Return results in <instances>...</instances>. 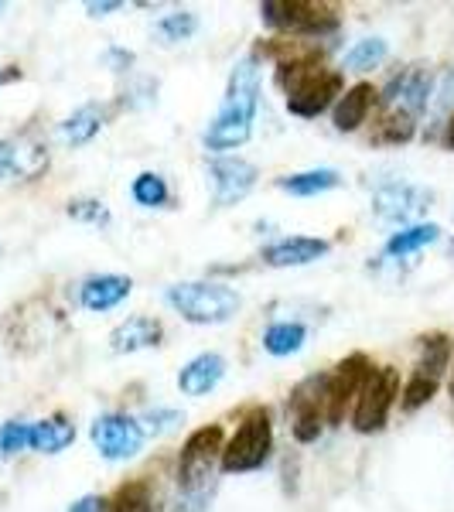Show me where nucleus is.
<instances>
[{
  "label": "nucleus",
  "mask_w": 454,
  "mask_h": 512,
  "mask_svg": "<svg viewBox=\"0 0 454 512\" xmlns=\"http://www.w3.org/2000/svg\"><path fill=\"white\" fill-rule=\"evenodd\" d=\"M277 82L284 86L287 110L304 120L321 117L342 96V69H328L318 55H297L291 62H280Z\"/></svg>",
  "instance_id": "f257e3e1"
},
{
  "label": "nucleus",
  "mask_w": 454,
  "mask_h": 512,
  "mask_svg": "<svg viewBox=\"0 0 454 512\" xmlns=\"http://www.w3.org/2000/svg\"><path fill=\"white\" fill-rule=\"evenodd\" d=\"M168 304L192 325H222L243 308L239 297L229 284L216 280H188V284L168 287Z\"/></svg>",
  "instance_id": "f03ea898"
},
{
  "label": "nucleus",
  "mask_w": 454,
  "mask_h": 512,
  "mask_svg": "<svg viewBox=\"0 0 454 512\" xmlns=\"http://www.w3.org/2000/svg\"><path fill=\"white\" fill-rule=\"evenodd\" d=\"M270 451H274V424H270L267 410L253 407L250 414L239 420L236 434L222 448V472L229 475L257 472V468L267 465Z\"/></svg>",
  "instance_id": "7ed1b4c3"
},
{
  "label": "nucleus",
  "mask_w": 454,
  "mask_h": 512,
  "mask_svg": "<svg viewBox=\"0 0 454 512\" xmlns=\"http://www.w3.org/2000/svg\"><path fill=\"white\" fill-rule=\"evenodd\" d=\"M222 427L209 424V427H198V431L188 434V441L181 444L178 454V489L185 495H205L209 489V478L216 472V465H222Z\"/></svg>",
  "instance_id": "20e7f679"
},
{
  "label": "nucleus",
  "mask_w": 454,
  "mask_h": 512,
  "mask_svg": "<svg viewBox=\"0 0 454 512\" xmlns=\"http://www.w3.org/2000/svg\"><path fill=\"white\" fill-rule=\"evenodd\" d=\"M400 396V373L393 366H379L369 373L366 386L356 396V407H352V427L359 434H376L386 427L390 410Z\"/></svg>",
  "instance_id": "39448f33"
},
{
  "label": "nucleus",
  "mask_w": 454,
  "mask_h": 512,
  "mask_svg": "<svg viewBox=\"0 0 454 512\" xmlns=\"http://www.w3.org/2000/svg\"><path fill=\"white\" fill-rule=\"evenodd\" d=\"M260 18L270 28L304 38H325L338 28L332 7L308 4V0H267V4H260Z\"/></svg>",
  "instance_id": "423d86ee"
},
{
  "label": "nucleus",
  "mask_w": 454,
  "mask_h": 512,
  "mask_svg": "<svg viewBox=\"0 0 454 512\" xmlns=\"http://www.w3.org/2000/svg\"><path fill=\"white\" fill-rule=\"evenodd\" d=\"M260 106V62L257 55H246L233 65V76H229L226 99H222L219 113L212 123H229V127H250L257 117Z\"/></svg>",
  "instance_id": "0eeeda50"
},
{
  "label": "nucleus",
  "mask_w": 454,
  "mask_h": 512,
  "mask_svg": "<svg viewBox=\"0 0 454 512\" xmlns=\"http://www.w3.org/2000/svg\"><path fill=\"white\" fill-rule=\"evenodd\" d=\"M287 414H291V431L297 441H318L328 424V373L308 376L304 383H297L291 403H287Z\"/></svg>",
  "instance_id": "6e6552de"
},
{
  "label": "nucleus",
  "mask_w": 454,
  "mask_h": 512,
  "mask_svg": "<svg viewBox=\"0 0 454 512\" xmlns=\"http://www.w3.org/2000/svg\"><path fill=\"white\" fill-rule=\"evenodd\" d=\"M434 192L420 185H386L373 195V216L379 222H390V226H403V222H414L431 209Z\"/></svg>",
  "instance_id": "1a4fd4ad"
},
{
  "label": "nucleus",
  "mask_w": 454,
  "mask_h": 512,
  "mask_svg": "<svg viewBox=\"0 0 454 512\" xmlns=\"http://www.w3.org/2000/svg\"><path fill=\"white\" fill-rule=\"evenodd\" d=\"M93 444L106 461H130L144 448V431L127 414H103L93 424Z\"/></svg>",
  "instance_id": "9d476101"
},
{
  "label": "nucleus",
  "mask_w": 454,
  "mask_h": 512,
  "mask_svg": "<svg viewBox=\"0 0 454 512\" xmlns=\"http://www.w3.org/2000/svg\"><path fill=\"white\" fill-rule=\"evenodd\" d=\"M369 373H373V362L362 352L342 359L335 366V373H328V424H342L345 410L356 403V396L362 386H366Z\"/></svg>",
  "instance_id": "9b49d317"
},
{
  "label": "nucleus",
  "mask_w": 454,
  "mask_h": 512,
  "mask_svg": "<svg viewBox=\"0 0 454 512\" xmlns=\"http://www.w3.org/2000/svg\"><path fill=\"white\" fill-rule=\"evenodd\" d=\"M209 178H212V198H216L219 209L243 202L246 195L257 188V164L243 161V158H219L209 164Z\"/></svg>",
  "instance_id": "f8f14e48"
},
{
  "label": "nucleus",
  "mask_w": 454,
  "mask_h": 512,
  "mask_svg": "<svg viewBox=\"0 0 454 512\" xmlns=\"http://www.w3.org/2000/svg\"><path fill=\"white\" fill-rule=\"evenodd\" d=\"M48 168V147L35 140H0V178H38Z\"/></svg>",
  "instance_id": "ddd939ff"
},
{
  "label": "nucleus",
  "mask_w": 454,
  "mask_h": 512,
  "mask_svg": "<svg viewBox=\"0 0 454 512\" xmlns=\"http://www.w3.org/2000/svg\"><path fill=\"white\" fill-rule=\"evenodd\" d=\"M332 246H328V239H318V236H287L280 239V243H270L267 250H263L260 260L267 263V267H308V263L321 260Z\"/></svg>",
  "instance_id": "4468645a"
},
{
  "label": "nucleus",
  "mask_w": 454,
  "mask_h": 512,
  "mask_svg": "<svg viewBox=\"0 0 454 512\" xmlns=\"http://www.w3.org/2000/svg\"><path fill=\"white\" fill-rule=\"evenodd\" d=\"M130 291H134V280L123 277V274H99L89 277L86 284L79 287V301L86 311H110L117 308L120 301H127Z\"/></svg>",
  "instance_id": "2eb2a0df"
},
{
  "label": "nucleus",
  "mask_w": 454,
  "mask_h": 512,
  "mask_svg": "<svg viewBox=\"0 0 454 512\" xmlns=\"http://www.w3.org/2000/svg\"><path fill=\"white\" fill-rule=\"evenodd\" d=\"M161 338H164V325L158 318L137 315V318H127L123 325L113 328L110 349L117 355H130L140 349H154V345H161Z\"/></svg>",
  "instance_id": "dca6fc26"
},
{
  "label": "nucleus",
  "mask_w": 454,
  "mask_h": 512,
  "mask_svg": "<svg viewBox=\"0 0 454 512\" xmlns=\"http://www.w3.org/2000/svg\"><path fill=\"white\" fill-rule=\"evenodd\" d=\"M222 376H226V359L219 352H202L178 373V390L185 396H205L222 383Z\"/></svg>",
  "instance_id": "f3484780"
},
{
  "label": "nucleus",
  "mask_w": 454,
  "mask_h": 512,
  "mask_svg": "<svg viewBox=\"0 0 454 512\" xmlns=\"http://www.w3.org/2000/svg\"><path fill=\"white\" fill-rule=\"evenodd\" d=\"M373 99H376L373 82H356L352 89H345V93L338 96L335 110H332V123H335L338 134H352V130H359L362 123H366L369 110H373Z\"/></svg>",
  "instance_id": "a211bd4d"
},
{
  "label": "nucleus",
  "mask_w": 454,
  "mask_h": 512,
  "mask_svg": "<svg viewBox=\"0 0 454 512\" xmlns=\"http://www.w3.org/2000/svg\"><path fill=\"white\" fill-rule=\"evenodd\" d=\"M448 362H451V338L434 332V335H424L420 338V355H417V366L410 376L417 379H427V383H437L441 386L444 373H448Z\"/></svg>",
  "instance_id": "6ab92c4d"
},
{
  "label": "nucleus",
  "mask_w": 454,
  "mask_h": 512,
  "mask_svg": "<svg viewBox=\"0 0 454 512\" xmlns=\"http://www.w3.org/2000/svg\"><path fill=\"white\" fill-rule=\"evenodd\" d=\"M72 441H76V427H72V420L62 414L31 424V434H28V448L41 451V454H59L69 448Z\"/></svg>",
  "instance_id": "aec40b11"
},
{
  "label": "nucleus",
  "mask_w": 454,
  "mask_h": 512,
  "mask_svg": "<svg viewBox=\"0 0 454 512\" xmlns=\"http://www.w3.org/2000/svg\"><path fill=\"white\" fill-rule=\"evenodd\" d=\"M106 117H110V110H106V106L86 103V106H79V110L72 113L69 120H62L59 134H62V140L69 147H82V144H89V140H93L99 130H103Z\"/></svg>",
  "instance_id": "412c9836"
},
{
  "label": "nucleus",
  "mask_w": 454,
  "mask_h": 512,
  "mask_svg": "<svg viewBox=\"0 0 454 512\" xmlns=\"http://www.w3.org/2000/svg\"><path fill=\"white\" fill-rule=\"evenodd\" d=\"M454 113V69H444L441 76L434 79V93H431V103H427V130L424 137L427 140H437L444 134V127H448Z\"/></svg>",
  "instance_id": "4be33fe9"
},
{
  "label": "nucleus",
  "mask_w": 454,
  "mask_h": 512,
  "mask_svg": "<svg viewBox=\"0 0 454 512\" xmlns=\"http://www.w3.org/2000/svg\"><path fill=\"white\" fill-rule=\"evenodd\" d=\"M342 185V175L335 168H315V171H297V175L277 178V188L297 198H311V195H325L332 188Z\"/></svg>",
  "instance_id": "5701e85b"
},
{
  "label": "nucleus",
  "mask_w": 454,
  "mask_h": 512,
  "mask_svg": "<svg viewBox=\"0 0 454 512\" xmlns=\"http://www.w3.org/2000/svg\"><path fill=\"white\" fill-rule=\"evenodd\" d=\"M304 342H308V328L297 325V321H277V325H270L267 332H263V349L270 355H277V359L301 352Z\"/></svg>",
  "instance_id": "b1692460"
},
{
  "label": "nucleus",
  "mask_w": 454,
  "mask_h": 512,
  "mask_svg": "<svg viewBox=\"0 0 454 512\" xmlns=\"http://www.w3.org/2000/svg\"><path fill=\"white\" fill-rule=\"evenodd\" d=\"M437 239H441V226H434V222H417V226H407L390 236L386 256H410V253L424 250V246L437 243Z\"/></svg>",
  "instance_id": "393cba45"
},
{
  "label": "nucleus",
  "mask_w": 454,
  "mask_h": 512,
  "mask_svg": "<svg viewBox=\"0 0 454 512\" xmlns=\"http://www.w3.org/2000/svg\"><path fill=\"white\" fill-rule=\"evenodd\" d=\"M103 512H154V499L147 482H127L103 502Z\"/></svg>",
  "instance_id": "a878e982"
},
{
  "label": "nucleus",
  "mask_w": 454,
  "mask_h": 512,
  "mask_svg": "<svg viewBox=\"0 0 454 512\" xmlns=\"http://www.w3.org/2000/svg\"><path fill=\"white\" fill-rule=\"evenodd\" d=\"M130 195H134L137 205H144V209H164L168 205V181L158 171H144V175L134 178V185H130Z\"/></svg>",
  "instance_id": "bb28decb"
},
{
  "label": "nucleus",
  "mask_w": 454,
  "mask_h": 512,
  "mask_svg": "<svg viewBox=\"0 0 454 512\" xmlns=\"http://www.w3.org/2000/svg\"><path fill=\"white\" fill-rule=\"evenodd\" d=\"M386 59V41L383 38H362L345 52L342 69L345 72H369Z\"/></svg>",
  "instance_id": "cd10ccee"
},
{
  "label": "nucleus",
  "mask_w": 454,
  "mask_h": 512,
  "mask_svg": "<svg viewBox=\"0 0 454 512\" xmlns=\"http://www.w3.org/2000/svg\"><path fill=\"white\" fill-rule=\"evenodd\" d=\"M417 134V120L407 117V113H396V110H386L383 120H379V130H376V144H407L410 137Z\"/></svg>",
  "instance_id": "c85d7f7f"
},
{
  "label": "nucleus",
  "mask_w": 454,
  "mask_h": 512,
  "mask_svg": "<svg viewBox=\"0 0 454 512\" xmlns=\"http://www.w3.org/2000/svg\"><path fill=\"white\" fill-rule=\"evenodd\" d=\"M69 219H76L82 222V226H96V229H110V205L106 202H99V198H72L69 202Z\"/></svg>",
  "instance_id": "c756f323"
},
{
  "label": "nucleus",
  "mask_w": 454,
  "mask_h": 512,
  "mask_svg": "<svg viewBox=\"0 0 454 512\" xmlns=\"http://www.w3.org/2000/svg\"><path fill=\"white\" fill-rule=\"evenodd\" d=\"M158 38H164L168 45H175V41H188L198 31V18L192 11H171L164 14V18L158 21Z\"/></svg>",
  "instance_id": "7c9ffc66"
},
{
  "label": "nucleus",
  "mask_w": 454,
  "mask_h": 512,
  "mask_svg": "<svg viewBox=\"0 0 454 512\" xmlns=\"http://www.w3.org/2000/svg\"><path fill=\"white\" fill-rule=\"evenodd\" d=\"M181 420H185V417H181L178 410H171V407H154V410H147V414L140 417L137 424H140V431H144V437H161V434L175 431Z\"/></svg>",
  "instance_id": "2f4dec72"
},
{
  "label": "nucleus",
  "mask_w": 454,
  "mask_h": 512,
  "mask_svg": "<svg viewBox=\"0 0 454 512\" xmlns=\"http://www.w3.org/2000/svg\"><path fill=\"white\" fill-rule=\"evenodd\" d=\"M28 434H31V424H24V420H7V424H0V458H11V454L28 448Z\"/></svg>",
  "instance_id": "473e14b6"
},
{
  "label": "nucleus",
  "mask_w": 454,
  "mask_h": 512,
  "mask_svg": "<svg viewBox=\"0 0 454 512\" xmlns=\"http://www.w3.org/2000/svg\"><path fill=\"white\" fill-rule=\"evenodd\" d=\"M117 69L113 72H130V65H134V52H127V48H110V55H106Z\"/></svg>",
  "instance_id": "72a5a7b5"
},
{
  "label": "nucleus",
  "mask_w": 454,
  "mask_h": 512,
  "mask_svg": "<svg viewBox=\"0 0 454 512\" xmlns=\"http://www.w3.org/2000/svg\"><path fill=\"white\" fill-rule=\"evenodd\" d=\"M86 11L93 14V18H106V14H113V11H123V4L120 0H93V4H86Z\"/></svg>",
  "instance_id": "f704fd0d"
},
{
  "label": "nucleus",
  "mask_w": 454,
  "mask_h": 512,
  "mask_svg": "<svg viewBox=\"0 0 454 512\" xmlns=\"http://www.w3.org/2000/svg\"><path fill=\"white\" fill-rule=\"evenodd\" d=\"M69 512H103V499H96V495H86V499H79Z\"/></svg>",
  "instance_id": "c9c22d12"
},
{
  "label": "nucleus",
  "mask_w": 454,
  "mask_h": 512,
  "mask_svg": "<svg viewBox=\"0 0 454 512\" xmlns=\"http://www.w3.org/2000/svg\"><path fill=\"white\" fill-rule=\"evenodd\" d=\"M18 79H21L18 65H0V86H7V82H18Z\"/></svg>",
  "instance_id": "e433bc0d"
},
{
  "label": "nucleus",
  "mask_w": 454,
  "mask_h": 512,
  "mask_svg": "<svg viewBox=\"0 0 454 512\" xmlns=\"http://www.w3.org/2000/svg\"><path fill=\"white\" fill-rule=\"evenodd\" d=\"M441 144L448 147V151H454V113H451L448 127H444V134H441Z\"/></svg>",
  "instance_id": "4c0bfd02"
},
{
  "label": "nucleus",
  "mask_w": 454,
  "mask_h": 512,
  "mask_svg": "<svg viewBox=\"0 0 454 512\" xmlns=\"http://www.w3.org/2000/svg\"><path fill=\"white\" fill-rule=\"evenodd\" d=\"M448 390H451V400H454V369H451V383H448Z\"/></svg>",
  "instance_id": "58836bf2"
},
{
  "label": "nucleus",
  "mask_w": 454,
  "mask_h": 512,
  "mask_svg": "<svg viewBox=\"0 0 454 512\" xmlns=\"http://www.w3.org/2000/svg\"><path fill=\"white\" fill-rule=\"evenodd\" d=\"M451 253H454V243H451Z\"/></svg>",
  "instance_id": "ea45409f"
},
{
  "label": "nucleus",
  "mask_w": 454,
  "mask_h": 512,
  "mask_svg": "<svg viewBox=\"0 0 454 512\" xmlns=\"http://www.w3.org/2000/svg\"><path fill=\"white\" fill-rule=\"evenodd\" d=\"M0 11H4V4H0Z\"/></svg>",
  "instance_id": "a19ab883"
}]
</instances>
